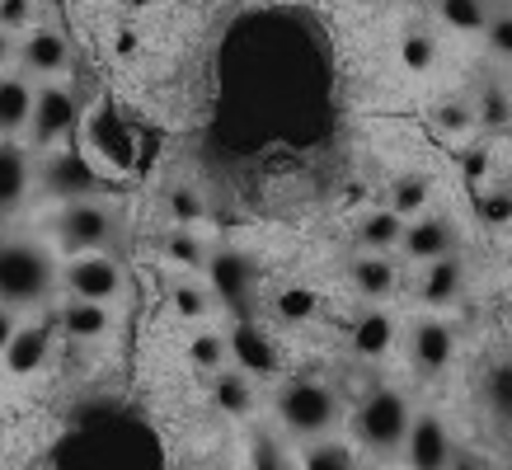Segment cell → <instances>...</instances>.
Listing matches in <instances>:
<instances>
[{"mask_svg": "<svg viewBox=\"0 0 512 470\" xmlns=\"http://www.w3.org/2000/svg\"><path fill=\"white\" fill-rule=\"evenodd\" d=\"M273 409H278V423L287 438H311V442H320L343 419L339 395L329 391L325 381H311V376L287 381L278 391V400H273Z\"/></svg>", "mask_w": 512, "mask_h": 470, "instance_id": "1", "label": "cell"}, {"mask_svg": "<svg viewBox=\"0 0 512 470\" xmlns=\"http://www.w3.org/2000/svg\"><path fill=\"white\" fill-rule=\"evenodd\" d=\"M57 268L43 245L29 240H0V301L5 306H38L52 292Z\"/></svg>", "mask_w": 512, "mask_h": 470, "instance_id": "2", "label": "cell"}, {"mask_svg": "<svg viewBox=\"0 0 512 470\" xmlns=\"http://www.w3.org/2000/svg\"><path fill=\"white\" fill-rule=\"evenodd\" d=\"M409 423H414V409H409L404 391H395V386L367 391L362 405H357V414H353L357 442L372 447V452H400L404 438H409Z\"/></svg>", "mask_w": 512, "mask_h": 470, "instance_id": "3", "label": "cell"}, {"mask_svg": "<svg viewBox=\"0 0 512 470\" xmlns=\"http://www.w3.org/2000/svg\"><path fill=\"white\" fill-rule=\"evenodd\" d=\"M400 452L409 461V470H447L451 456H456V442H451V428L437 414H414Z\"/></svg>", "mask_w": 512, "mask_h": 470, "instance_id": "4", "label": "cell"}, {"mask_svg": "<svg viewBox=\"0 0 512 470\" xmlns=\"http://www.w3.org/2000/svg\"><path fill=\"white\" fill-rule=\"evenodd\" d=\"M76 94L62 90V85H47V90H38V104H33V141L38 146H52L57 137H66L71 127H76Z\"/></svg>", "mask_w": 512, "mask_h": 470, "instance_id": "5", "label": "cell"}, {"mask_svg": "<svg viewBox=\"0 0 512 470\" xmlns=\"http://www.w3.org/2000/svg\"><path fill=\"white\" fill-rule=\"evenodd\" d=\"M400 250L409 254V259H423V264H433L442 254H456V221L451 217H414L404 226Z\"/></svg>", "mask_w": 512, "mask_h": 470, "instance_id": "6", "label": "cell"}, {"mask_svg": "<svg viewBox=\"0 0 512 470\" xmlns=\"http://www.w3.org/2000/svg\"><path fill=\"white\" fill-rule=\"evenodd\" d=\"M66 278H71V292H76L80 301H113L123 292V268L113 264V259H104V254L76 259Z\"/></svg>", "mask_w": 512, "mask_h": 470, "instance_id": "7", "label": "cell"}, {"mask_svg": "<svg viewBox=\"0 0 512 470\" xmlns=\"http://www.w3.org/2000/svg\"><path fill=\"white\" fill-rule=\"evenodd\" d=\"M113 235V217L94 203H71L62 212V245L66 250H99Z\"/></svg>", "mask_w": 512, "mask_h": 470, "instance_id": "8", "label": "cell"}, {"mask_svg": "<svg viewBox=\"0 0 512 470\" xmlns=\"http://www.w3.org/2000/svg\"><path fill=\"white\" fill-rule=\"evenodd\" d=\"M409 353H414L419 372H447L451 358H456V339L442 320H419L409 329Z\"/></svg>", "mask_w": 512, "mask_h": 470, "instance_id": "9", "label": "cell"}, {"mask_svg": "<svg viewBox=\"0 0 512 470\" xmlns=\"http://www.w3.org/2000/svg\"><path fill=\"white\" fill-rule=\"evenodd\" d=\"M254 278H259V268L249 264L245 254H217L212 259V282H217V297L235 311H245L249 292H254Z\"/></svg>", "mask_w": 512, "mask_h": 470, "instance_id": "10", "label": "cell"}, {"mask_svg": "<svg viewBox=\"0 0 512 470\" xmlns=\"http://www.w3.org/2000/svg\"><path fill=\"white\" fill-rule=\"evenodd\" d=\"M461 287H466V264H461L456 254H442V259H433L428 273H423L419 297L428 301V306H451V301L461 297Z\"/></svg>", "mask_w": 512, "mask_h": 470, "instance_id": "11", "label": "cell"}, {"mask_svg": "<svg viewBox=\"0 0 512 470\" xmlns=\"http://www.w3.org/2000/svg\"><path fill=\"white\" fill-rule=\"evenodd\" d=\"M29 193V156L19 151L15 141H0V217L15 212Z\"/></svg>", "mask_w": 512, "mask_h": 470, "instance_id": "12", "label": "cell"}, {"mask_svg": "<svg viewBox=\"0 0 512 470\" xmlns=\"http://www.w3.org/2000/svg\"><path fill=\"white\" fill-rule=\"evenodd\" d=\"M66 62H71V52H66L62 33L33 29L24 38V66H29L33 76H57V71H66Z\"/></svg>", "mask_w": 512, "mask_h": 470, "instance_id": "13", "label": "cell"}, {"mask_svg": "<svg viewBox=\"0 0 512 470\" xmlns=\"http://www.w3.org/2000/svg\"><path fill=\"white\" fill-rule=\"evenodd\" d=\"M390 344H395V320H390L386 311H362L357 315V325H353V353L357 358H386Z\"/></svg>", "mask_w": 512, "mask_h": 470, "instance_id": "14", "label": "cell"}, {"mask_svg": "<svg viewBox=\"0 0 512 470\" xmlns=\"http://www.w3.org/2000/svg\"><path fill=\"white\" fill-rule=\"evenodd\" d=\"M395 282H400V273H395V264H390L386 254L367 250L362 259H353V287L367 301H386L395 292Z\"/></svg>", "mask_w": 512, "mask_h": 470, "instance_id": "15", "label": "cell"}, {"mask_svg": "<svg viewBox=\"0 0 512 470\" xmlns=\"http://www.w3.org/2000/svg\"><path fill=\"white\" fill-rule=\"evenodd\" d=\"M62 329L66 339H80V344H94V339H104L109 334V306L104 301H71L62 306Z\"/></svg>", "mask_w": 512, "mask_h": 470, "instance_id": "16", "label": "cell"}, {"mask_svg": "<svg viewBox=\"0 0 512 470\" xmlns=\"http://www.w3.org/2000/svg\"><path fill=\"white\" fill-rule=\"evenodd\" d=\"M33 104H38V94L29 90V80L0 76V132L5 137L19 132L24 123H33Z\"/></svg>", "mask_w": 512, "mask_h": 470, "instance_id": "17", "label": "cell"}, {"mask_svg": "<svg viewBox=\"0 0 512 470\" xmlns=\"http://www.w3.org/2000/svg\"><path fill=\"white\" fill-rule=\"evenodd\" d=\"M357 240L367 245L372 254H386L395 250L404 240V217L400 212H390V207H381V212H367V217L357 221Z\"/></svg>", "mask_w": 512, "mask_h": 470, "instance_id": "18", "label": "cell"}, {"mask_svg": "<svg viewBox=\"0 0 512 470\" xmlns=\"http://www.w3.org/2000/svg\"><path fill=\"white\" fill-rule=\"evenodd\" d=\"M231 353L240 358V367H245V372H273V367H278V358H273V344H268V339L254 325H235Z\"/></svg>", "mask_w": 512, "mask_h": 470, "instance_id": "19", "label": "cell"}, {"mask_svg": "<svg viewBox=\"0 0 512 470\" xmlns=\"http://www.w3.org/2000/svg\"><path fill=\"white\" fill-rule=\"evenodd\" d=\"M433 198V184H428V174H400L395 184H390V212H400L404 221L419 217L423 207Z\"/></svg>", "mask_w": 512, "mask_h": 470, "instance_id": "20", "label": "cell"}, {"mask_svg": "<svg viewBox=\"0 0 512 470\" xmlns=\"http://www.w3.org/2000/svg\"><path fill=\"white\" fill-rule=\"evenodd\" d=\"M212 400H217V409L221 414H231V419L249 414V381H245V372H217V381H212Z\"/></svg>", "mask_w": 512, "mask_h": 470, "instance_id": "21", "label": "cell"}, {"mask_svg": "<svg viewBox=\"0 0 512 470\" xmlns=\"http://www.w3.org/2000/svg\"><path fill=\"white\" fill-rule=\"evenodd\" d=\"M43 353H47V334H43V329H24V334H15V339H10L5 362H10V372H33V367L43 362Z\"/></svg>", "mask_w": 512, "mask_h": 470, "instance_id": "22", "label": "cell"}, {"mask_svg": "<svg viewBox=\"0 0 512 470\" xmlns=\"http://www.w3.org/2000/svg\"><path fill=\"white\" fill-rule=\"evenodd\" d=\"M437 15L447 19L451 29L480 33L484 24H489V5H484V0H437Z\"/></svg>", "mask_w": 512, "mask_h": 470, "instance_id": "23", "label": "cell"}, {"mask_svg": "<svg viewBox=\"0 0 512 470\" xmlns=\"http://www.w3.org/2000/svg\"><path fill=\"white\" fill-rule=\"evenodd\" d=\"M301 470H357L353 452L343 447V442H315L311 452H306V461H301Z\"/></svg>", "mask_w": 512, "mask_h": 470, "instance_id": "24", "label": "cell"}, {"mask_svg": "<svg viewBox=\"0 0 512 470\" xmlns=\"http://www.w3.org/2000/svg\"><path fill=\"white\" fill-rule=\"evenodd\" d=\"M47 188H52V193H85V188H90V170H85L80 160L62 156L47 170Z\"/></svg>", "mask_w": 512, "mask_h": 470, "instance_id": "25", "label": "cell"}, {"mask_svg": "<svg viewBox=\"0 0 512 470\" xmlns=\"http://www.w3.org/2000/svg\"><path fill=\"white\" fill-rule=\"evenodd\" d=\"M249 461H254V470H292V456L282 452V442L273 438V433H254Z\"/></svg>", "mask_w": 512, "mask_h": 470, "instance_id": "26", "label": "cell"}, {"mask_svg": "<svg viewBox=\"0 0 512 470\" xmlns=\"http://www.w3.org/2000/svg\"><path fill=\"white\" fill-rule=\"evenodd\" d=\"M188 353H193V362H198V367L221 372V362H226V353H231V339H221V334H193Z\"/></svg>", "mask_w": 512, "mask_h": 470, "instance_id": "27", "label": "cell"}, {"mask_svg": "<svg viewBox=\"0 0 512 470\" xmlns=\"http://www.w3.org/2000/svg\"><path fill=\"white\" fill-rule=\"evenodd\" d=\"M484 38H489V52H494V57H512V10H503V15H489V24H484Z\"/></svg>", "mask_w": 512, "mask_h": 470, "instance_id": "28", "label": "cell"}, {"mask_svg": "<svg viewBox=\"0 0 512 470\" xmlns=\"http://www.w3.org/2000/svg\"><path fill=\"white\" fill-rule=\"evenodd\" d=\"M278 311L287 315V320H311L315 315V292L311 287H287L278 297Z\"/></svg>", "mask_w": 512, "mask_h": 470, "instance_id": "29", "label": "cell"}, {"mask_svg": "<svg viewBox=\"0 0 512 470\" xmlns=\"http://www.w3.org/2000/svg\"><path fill=\"white\" fill-rule=\"evenodd\" d=\"M165 250H170L174 264H202V245L193 240V235H184V231H174L170 240H165Z\"/></svg>", "mask_w": 512, "mask_h": 470, "instance_id": "30", "label": "cell"}, {"mask_svg": "<svg viewBox=\"0 0 512 470\" xmlns=\"http://www.w3.org/2000/svg\"><path fill=\"white\" fill-rule=\"evenodd\" d=\"M174 311L184 315V320H198L207 311V297H202L198 287H174Z\"/></svg>", "mask_w": 512, "mask_h": 470, "instance_id": "31", "label": "cell"}, {"mask_svg": "<svg viewBox=\"0 0 512 470\" xmlns=\"http://www.w3.org/2000/svg\"><path fill=\"white\" fill-rule=\"evenodd\" d=\"M29 24V0H0V29Z\"/></svg>", "mask_w": 512, "mask_h": 470, "instance_id": "32", "label": "cell"}, {"mask_svg": "<svg viewBox=\"0 0 512 470\" xmlns=\"http://www.w3.org/2000/svg\"><path fill=\"white\" fill-rule=\"evenodd\" d=\"M480 212L489 221H508L512 217V198H508V193H489V198L480 203Z\"/></svg>", "mask_w": 512, "mask_h": 470, "instance_id": "33", "label": "cell"}, {"mask_svg": "<svg viewBox=\"0 0 512 470\" xmlns=\"http://www.w3.org/2000/svg\"><path fill=\"white\" fill-rule=\"evenodd\" d=\"M480 109H484V118H489V123H503V118H508V99H503L498 90H489Z\"/></svg>", "mask_w": 512, "mask_h": 470, "instance_id": "34", "label": "cell"}, {"mask_svg": "<svg viewBox=\"0 0 512 470\" xmlns=\"http://www.w3.org/2000/svg\"><path fill=\"white\" fill-rule=\"evenodd\" d=\"M437 123H442V127H451V132H456V127L466 132V127H470V109H466V104H447V109H442V118H437Z\"/></svg>", "mask_w": 512, "mask_h": 470, "instance_id": "35", "label": "cell"}, {"mask_svg": "<svg viewBox=\"0 0 512 470\" xmlns=\"http://www.w3.org/2000/svg\"><path fill=\"white\" fill-rule=\"evenodd\" d=\"M15 334H19V325H15V306H5V301H0V353L10 348V339H15Z\"/></svg>", "mask_w": 512, "mask_h": 470, "instance_id": "36", "label": "cell"}, {"mask_svg": "<svg viewBox=\"0 0 512 470\" xmlns=\"http://www.w3.org/2000/svg\"><path fill=\"white\" fill-rule=\"evenodd\" d=\"M404 57H409L414 66H423L428 57H433V47H428V38H423V33H414V38L404 43Z\"/></svg>", "mask_w": 512, "mask_h": 470, "instance_id": "37", "label": "cell"}, {"mask_svg": "<svg viewBox=\"0 0 512 470\" xmlns=\"http://www.w3.org/2000/svg\"><path fill=\"white\" fill-rule=\"evenodd\" d=\"M174 217H188V221H193V217H198V198H193V193H174Z\"/></svg>", "mask_w": 512, "mask_h": 470, "instance_id": "38", "label": "cell"}, {"mask_svg": "<svg viewBox=\"0 0 512 470\" xmlns=\"http://www.w3.org/2000/svg\"><path fill=\"white\" fill-rule=\"evenodd\" d=\"M447 470H489V466H484L480 456H470V452H456V456H451V466H447Z\"/></svg>", "mask_w": 512, "mask_h": 470, "instance_id": "39", "label": "cell"}, {"mask_svg": "<svg viewBox=\"0 0 512 470\" xmlns=\"http://www.w3.org/2000/svg\"><path fill=\"white\" fill-rule=\"evenodd\" d=\"M10 62V38H5V29H0V66Z\"/></svg>", "mask_w": 512, "mask_h": 470, "instance_id": "40", "label": "cell"}, {"mask_svg": "<svg viewBox=\"0 0 512 470\" xmlns=\"http://www.w3.org/2000/svg\"><path fill=\"white\" fill-rule=\"evenodd\" d=\"M127 5H146V0H127Z\"/></svg>", "mask_w": 512, "mask_h": 470, "instance_id": "41", "label": "cell"}]
</instances>
